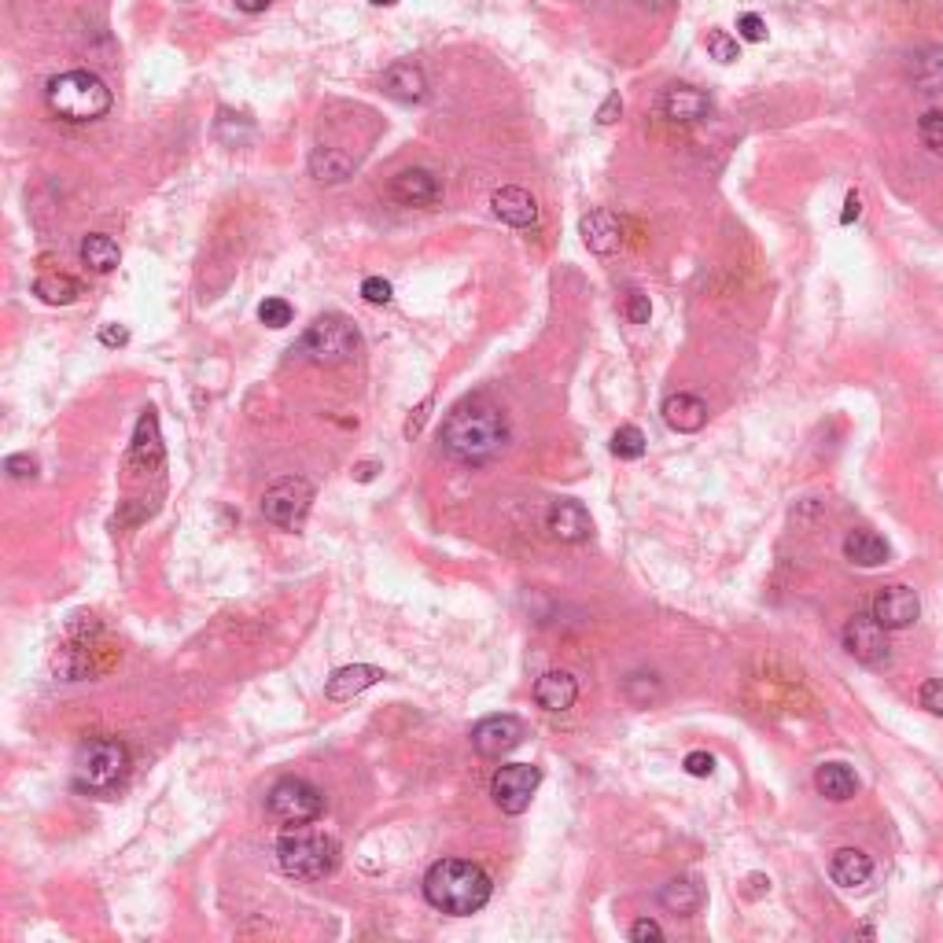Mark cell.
Masks as SVG:
<instances>
[{"label": "cell", "mask_w": 943, "mask_h": 943, "mask_svg": "<svg viewBox=\"0 0 943 943\" xmlns=\"http://www.w3.org/2000/svg\"><path fill=\"white\" fill-rule=\"evenodd\" d=\"M512 427L509 417L498 402H491L487 395H472L464 402H457L443 421L439 443L443 450L457 457L461 464H491L509 450Z\"/></svg>", "instance_id": "1"}, {"label": "cell", "mask_w": 943, "mask_h": 943, "mask_svg": "<svg viewBox=\"0 0 943 943\" xmlns=\"http://www.w3.org/2000/svg\"><path fill=\"white\" fill-rule=\"evenodd\" d=\"M491 892L494 884L487 870L469 859H439L424 873V899L450 918H469L483 910L491 903Z\"/></svg>", "instance_id": "2"}, {"label": "cell", "mask_w": 943, "mask_h": 943, "mask_svg": "<svg viewBox=\"0 0 943 943\" xmlns=\"http://www.w3.org/2000/svg\"><path fill=\"white\" fill-rule=\"evenodd\" d=\"M45 100H49V111L55 119L74 122V126H85V122H97L111 111V89L100 74L92 71H66L55 74L45 89Z\"/></svg>", "instance_id": "3"}, {"label": "cell", "mask_w": 943, "mask_h": 943, "mask_svg": "<svg viewBox=\"0 0 943 943\" xmlns=\"http://www.w3.org/2000/svg\"><path fill=\"white\" fill-rule=\"evenodd\" d=\"M277 863L281 870L295 881H321L339 866V844L336 836L307 830V822L281 833L277 841Z\"/></svg>", "instance_id": "4"}, {"label": "cell", "mask_w": 943, "mask_h": 943, "mask_svg": "<svg viewBox=\"0 0 943 943\" xmlns=\"http://www.w3.org/2000/svg\"><path fill=\"white\" fill-rule=\"evenodd\" d=\"M129 774V748L119 737H92L74 756V785L82 793L108 796Z\"/></svg>", "instance_id": "5"}, {"label": "cell", "mask_w": 943, "mask_h": 943, "mask_svg": "<svg viewBox=\"0 0 943 943\" xmlns=\"http://www.w3.org/2000/svg\"><path fill=\"white\" fill-rule=\"evenodd\" d=\"M358 347H361L358 328L347 318H339V313L318 318L299 339V355L313 361V365H343V361L358 355Z\"/></svg>", "instance_id": "6"}, {"label": "cell", "mask_w": 943, "mask_h": 943, "mask_svg": "<svg viewBox=\"0 0 943 943\" xmlns=\"http://www.w3.org/2000/svg\"><path fill=\"white\" fill-rule=\"evenodd\" d=\"M313 487L302 475H284L262 494V517L281 531H299L310 517Z\"/></svg>", "instance_id": "7"}, {"label": "cell", "mask_w": 943, "mask_h": 943, "mask_svg": "<svg viewBox=\"0 0 943 943\" xmlns=\"http://www.w3.org/2000/svg\"><path fill=\"white\" fill-rule=\"evenodd\" d=\"M265 807H270L273 818L288 826H302V822H313L325 811V796H321L318 785H310L307 778H281L277 785L270 789L265 796Z\"/></svg>", "instance_id": "8"}, {"label": "cell", "mask_w": 943, "mask_h": 943, "mask_svg": "<svg viewBox=\"0 0 943 943\" xmlns=\"http://www.w3.org/2000/svg\"><path fill=\"white\" fill-rule=\"evenodd\" d=\"M542 785V770L531 764H509L498 767V774L491 778V796L505 815H523L531 807V796Z\"/></svg>", "instance_id": "9"}, {"label": "cell", "mask_w": 943, "mask_h": 943, "mask_svg": "<svg viewBox=\"0 0 943 943\" xmlns=\"http://www.w3.org/2000/svg\"><path fill=\"white\" fill-rule=\"evenodd\" d=\"M844 649L866 667H884L889 663V631L870 616H852L844 623Z\"/></svg>", "instance_id": "10"}, {"label": "cell", "mask_w": 943, "mask_h": 943, "mask_svg": "<svg viewBox=\"0 0 943 943\" xmlns=\"http://www.w3.org/2000/svg\"><path fill=\"white\" fill-rule=\"evenodd\" d=\"M870 612L884 626V631H907V626L918 623L921 601H918V594H914L910 586L892 583V586H881L878 594H873Z\"/></svg>", "instance_id": "11"}, {"label": "cell", "mask_w": 943, "mask_h": 943, "mask_svg": "<svg viewBox=\"0 0 943 943\" xmlns=\"http://www.w3.org/2000/svg\"><path fill=\"white\" fill-rule=\"evenodd\" d=\"M523 741V722L517 716H487L472 727V748L487 759L509 756Z\"/></svg>", "instance_id": "12"}, {"label": "cell", "mask_w": 943, "mask_h": 943, "mask_svg": "<svg viewBox=\"0 0 943 943\" xmlns=\"http://www.w3.org/2000/svg\"><path fill=\"white\" fill-rule=\"evenodd\" d=\"M387 196L395 199V203H402V207H432V203H439L443 185H439V177H435L432 170L406 166V170H398V174L390 177Z\"/></svg>", "instance_id": "13"}, {"label": "cell", "mask_w": 943, "mask_h": 943, "mask_svg": "<svg viewBox=\"0 0 943 943\" xmlns=\"http://www.w3.org/2000/svg\"><path fill=\"white\" fill-rule=\"evenodd\" d=\"M546 528H549V535H554L557 542H568V546H575V542H586V538H590V531H594V520H590V512L583 509V501L560 498V501L549 505Z\"/></svg>", "instance_id": "14"}, {"label": "cell", "mask_w": 943, "mask_h": 943, "mask_svg": "<svg viewBox=\"0 0 943 943\" xmlns=\"http://www.w3.org/2000/svg\"><path fill=\"white\" fill-rule=\"evenodd\" d=\"M660 108L671 122L690 126V122H700L711 114V97L704 89H697V85H671V89L663 92Z\"/></svg>", "instance_id": "15"}, {"label": "cell", "mask_w": 943, "mask_h": 943, "mask_svg": "<svg viewBox=\"0 0 943 943\" xmlns=\"http://www.w3.org/2000/svg\"><path fill=\"white\" fill-rule=\"evenodd\" d=\"M491 211L498 214L505 225H512V228H528V225H535V222H538V203H535V196H531L528 188H520V185H505V188H498V193L491 196Z\"/></svg>", "instance_id": "16"}, {"label": "cell", "mask_w": 943, "mask_h": 943, "mask_svg": "<svg viewBox=\"0 0 943 943\" xmlns=\"http://www.w3.org/2000/svg\"><path fill=\"white\" fill-rule=\"evenodd\" d=\"M380 85H384L387 97L398 100V103H424L427 100V78L417 63H406V60L390 63Z\"/></svg>", "instance_id": "17"}, {"label": "cell", "mask_w": 943, "mask_h": 943, "mask_svg": "<svg viewBox=\"0 0 943 943\" xmlns=\"http://www.w3.org/2000/svg\"><path fill=\"white\" fill-rule=\"evenodd\" d=\"M579 233H583V244H586L594 255H612V251H619V244H623V225H619V218H616L612 211H590V214H583V222H579Z\"/></svg>", "instance_id": "18"}, {"label": "cell", "mask_w": 943, "mask_h": 943, "mask_svg": "<svg viewBox=\"0 0 943 943\" xmlns=\"http://www.w3.org/2000/svg\"><path fill=\"white\" fill-rule=\"evenodd\" d=\"M660 413H663V424L679 435H693L708 424V406H704L697 395H685V390L667 398Z\"/></svg>", "instance_id": "19"}, {"label": "cell", "mask_w": 943, "mask_h": 943, "mask_svg": "<svg viewBox=\"0 0 943 943\" xmlns=\"http://www.w3.org/2000/svg\"><path fill=\"white\" fill-rule=\"evenodd\" d=\"M844 557L852 560L855 568H881V564H889L892 546L878 531L855 528V531H847V538H844Z\"/></svg>", "instance_id": "20"}, {"label": "cell", "mask_w": 943, "mask_h": 943, "mask_svg": "<svg viewBox=\"0 0 943 943\" xmlns=\"http://www.w3.org/2000/svg\"><path fill=\"white\" fill-rule=\"evenodd\" d=\"M535 700H538V708L542 711H568L571 704L579 700V682H575V674H568V671H546L542 674V679L535 682Z\"/></svg>", "instance_id": "21"}, {"label": "cell", "mask_w": 943, "mask_h": 943, "mask_svg": "<svg viewBox=\"0 0 943 943\" xmlns=\"http://www.w3.org/2000/svg\"><path fill=\"white\" fill-rule=\"evenodd\" d=\"M380 679H384V671L373 663H350V667H339L336 674L328 679L325 685V697L328 700H350L358 697V693H365L369 685H376Z\"/></svg>", "instance_id": "22"}, {"label": "cell", "mask_w": 943, "mask_h": 943, "mask_svg": "<svg viewBox=\"0 0 943 943\" xmlns=\"http://www.w3.org/2000/svg\"><path fill=\"white\" fill-rule=\"evenodd\" d=\"M830 878L841 884V889H863V884L873 878V859L863 847H841L830 863Z\"/></svg>", "instance_id": "23"}, {"label": "cell", "mask_w": 943, "mask_h": 943, "mask_svg": "<svg viewBox=\"0 0 943 943\" xmlns=\"http://www.w3.org/2000/svg\"><path fill=\"white\" fill-rule=\"evenodd\" d=\"M907 74L921 92H943V49L940 45H926V49L910 52Z\"/></svg>", "instance_id": "24"}, {"label": "cell", "mask_w": 943, "mask_h": 943, "mask_svg": "<svg viewBox=\"0 0 943 943\" xmlns=\"http://www.w3.org/2000/svg\"><path fill=\"white\" fill-rule=\"evenodd\" d=\"M350 174H355V159L339 148H313L310 151V177L321 181V185H343Z\"/></svg>", "instance_id": "25"}, {"label": "cell", "mask_w": 943, "mask_h": 943, "mask_svg": "<svg viewBox=\"0 0 943 943\" xmlns=\"http://www.w3.org/2000/svg\"><path fill=\"white\" fill-rule=\"evenodd\" d=\"M815 785H818V793H822L826 799H833V804H844V799H852L855 793H859L855 770L844 767V764H822L815 770Z\"/></svg>", "instance_id": "26"}, {"label": "cell", "mask_w": 943, "mask_h": 943, "mask_svg": "<svg viewBox=\"0 0 943 943\" xmlns=\"http://www.w3.org/2000/svg\"><path fill=\"white\" fill-rule=\"evenodd\" d=\"M660 903H663V910L679 914V918H693L704 903V892L693 878H674L660 889Z\"/></svg>", "instance_id": "27"}, {"label": "cell", "mask_w": 943, "mask_h": 943, "mask_svg": "<svg viewBox=\"0 0 943 943\" xmlns=\"http://www.w3.org/2000/svg\"><path fill=\"white\" fill-rule=\"evenodd\" d=\"M82 262L89 265L92 273H111V270H119L122 251L108 233H89L82 240Z\"/></svg>", "instance_id": "28"}, {"label": "cell", "mask_w": 943, "mask_h": 943, "mask_svg": "<svg viewBox=\"0 0 943 943\" xmlns=\"http://www.w3.org/2000/svg\"><path fill=\"white\" fill-rule=\"evenodd\" d=\"M34 295L41 302H49V307H71L82 295V284L74 277H66V273H41V277L34 281Z\"/></svg>", "instance_id": "29"}, {"label": "cell", "mask_w": 943, "mask_h": 943, "mask_svg": "<svg viewBox=\"0 0 943 943\" xmlns=\"http://www.w3.org/2000/svg\"><path fill=\"white\" fill-rule=\"evenodd\" d=\"M645 450H649V439H645L642 427H634V424L616 427V435H612V454L619 457V461H637V457H642Z\"/></svg>", "instance_id": "30"}, {"label": "cell", "mask_w": 943, "mask_h": 943, "mask_svg": "<svg viewBox=\"0 0 943 943\" xmlns=\"http://www.w3.org/2000/svg\"><path fill=\"white\" fill-rule=\"evenodd\" d=\"M704 49H708V55L716 63H737L741 60L737 37L727 34V30H708V34H704Z\"/></svg>", "instance_id": "31"}, {"label": "cell", "mask_w": 943, "mask_h": 943, "mask_svg": "<svg viewBox=\"0 0 943 943\" xmlns=\"http://www.w3.org/2000/svg\"><path fill=\"white\" fill-rule=\"evenodd\" d=\"M918 137L929 151L943 156V111H926L918 122Z\"/></svg>", "instance_id": "32"}, {"label": "cell", "mask_w": 943, "mask_h": 943, "mask_svg": "<svg viewBox=\"0 0 943 943\" xmlns=\"http://www.w3.org/2000/svg\"><path fill=\"white\" fill-rule=\"evenodd\" d=\"M291 318H295V310L288 299H265L259 307V321L265 328H288Z\"/></svg>", "instance_id": "33"}, {"label": "cell", "mask_w": 943, "mask_h": 943, "mask_svg": "<svg viewBox=\"0 0 943 943\" xmlns=\"http://www.w3.org/2000/svg\"><path fill=\"white\" fill-rule=\"evenodd\" d=\"M361 299L373 302V307H387V302L395 299V288H390V281L384 277H365L361 281Z\"/></svg>", "instance_id": "34"}, {"label": "cell", "mask_w": 943, "mask_h": 943, "mask_svg": "<svg viewBox=\"0 0 943 943\" xmlns=\"http://www.w3.org/2000/svg\"><path fill=\"white\" fill-rule=\"evenodd\" d=\"M626 321H631V325H649V318H653V302H649V295L645 291H631L626 295Z\"/></svg>", "instance_id": "35"}, {"label": "cell", "mask_w": 943, "mask_h": 943, "mask_svg": "<svg viewBox=\"0 0 943 943\" xmlns=\"http://www.w3.org/2000/svg\"><path fill=\"white\" fill-rule=\"evenodd\" d=\"M737 37H741V41H752V45L767 41V23L756 12L737 15Z\"/></svg>", "instance_id": "36"}, {"label": "cell", "mask_w": 943, "mask_h": 943, "mask_svg": "<svg viewBox=\"0 0 943 943\" xmlns=\"http://www.w3.org/2000/svg\"><path fill=\"white\" fill-rule=\"evenodd\" d=\"M4 472L12 475V480H34V475H37V457H30V454L4 457Z\"/></svg>", "instance_id": "37"}, {"label": "cell", "mask_w": 943, "mask_h": 943, "mask_svg": "<svg viewBox=\"0 0 943 943\" xmlns=\"http://www.w3.org/2000/svg\"><path fill=\"white\" fill-rule=\"evenodd\" d=\"M682 767L690 778H711L716 774V756H711V752H690Z\"/></svg>", "instance_id": "38"}, {"label": "cell", "mask_w": 943, "mask_h": 943, "mask_svg": "<svg viewBox=\"0 0 943 943\" xmlns=\"http://www.w3.org/2000/svg\"><path fill=\"white\" fill-rule=\"evenodd\" d=\"M918 700H921V708H926L929 716H943V682L940 679L926 682V685H921V693H918Z\"/></svg>", "instance_id": "39"}, {"label": "cell", "mask_w": 943, "mask_h": 943, "mask_svg": "<svg viewBox=\"0 0 943 943\" xmlns=\"http://www.w3.org/2000/svg\"><path fill=\"white\" fill-rule=\"evenodd\" d=\"M631 940H634V943L663 940V929H660V921H653V918H642V921H634V926H631Z\"/></svg>", "instance_id": "40"}, {"label": "cell", "mask_w": 943, "mask_h": 943, "mask_svg": "<svg viewBox=\"0 0 943 943\" xmlns=\"http://www.w3.org/2000/svg\"><path fill=\"white\" fill-rule=\"evenodd\" d=\"M100 343H103V347H126L129 328L126 325H103L100 328Z\"/></svg>", "instance_id": "41"}, {"label": "cell", "mask_w": 943, "mask_h": 943, "mask_svg": "<svg viewBox=\"0 0 943 943\" xmlns=\"http://www.w3.org/2000/svg\"><path fill=\"white\" fill-rule=\"evenodd\" d=\"M619 114H623V100H619V92H612V97L601 103V111H597V122H601V126H612Z\"/></svg>", "instance_id": "42"}, {"label": "cell", "mask_w": 943, "mask_h": 943, "mask_svg": "<svg viewBox=\"0 0 943 943\" xmlns=\"http://www.w3.org/2000/svg\"><path fill=\"white\" fill-rule=\"evenodd\" d=\"M859 214H863V199H859V193H847L841 222H844V225H852V222H855V218H859Z\"/></svg>", "instance_id": "43"}, {"label": "cell", "mask_w": 943, "mask_h": 943, "mask_svg": "<svg viewBox=\"0 0 943 943\" xmlns=\"http://www.w3.org/2000/svg\"><path fill=\"white\" fill-rule=\"evenodd\" d=\"M427 409H432V398H424L421 406H417V417H409V424H406V435H417L424 427V421H427Z\"/></svg>", "instance_id": "44"}, {"label": "cell", "mask_w": 943, "mask_h": 943, "mask_svg": "<svg viewBox=\"0 0 943 943\" xmlns=\"http://www.w3.org/2000/svg\"><path fill=\"white\" fill-rule=\"evenodd\" d=\"M270 4H273V0H236V8H240V12H247V15H259V12H265Z\"/></svg>", "instance_id": "45"}, {"label": "cell", "mask_w": 943, "mask_h": 943, "mask_svg": "<svg viewBox=\"0 0 943 943\" xmlns=\"http://www.w3.org/2000/svg\"><path fill=\"white\" fill-rule=\"evenodd\" d=\"M376 475V464L373 461H361L358 469H355V480H361V483H369Z\"/></svg>", "instance_id": "46"}, {"label": "cell", "mask_w": 943, "mask_h": 943, "mask_svg": "<svg viewBox=\"0 0 943 943\" xmlns=\"http://www.w3.org/2000/svg\"><path fill=\"white\" fill-rule=\"evenodd\" d=\"M674 0H642V8H649V12H667Z\"/></svg>", "instance_id": "47"}, {"label": "cell", "mask_w": 943, "mask_h": 943, "mask_svg": "<svg viewBox=\"0 0 943 943\" xmlns=\"http://www.w3.org/2000/svg\"><path fill=\"white\" fill-rule=\"evenodd\" d=\"M369 4H376V8H395L398 0H369Z\"/></svg>", "instance_id": "48"}]
</instances>
